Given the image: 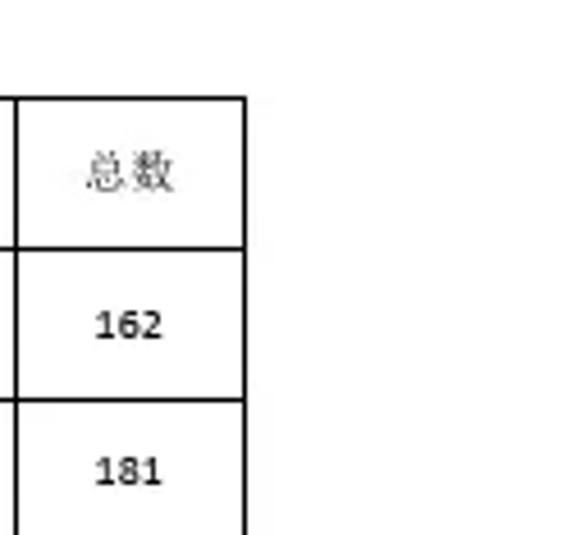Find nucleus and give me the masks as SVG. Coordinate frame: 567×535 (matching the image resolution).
<instances>
[{
    "mask_svg": "<svg viewBox=\"0 0 567 535\" xmlns=\"http://www.w3.org/2000/svg\"><path fill=\"white\" fill-rule=\"evenodd\" d=\"M14 535H243V403L14 399Z\"/></svg>",
    "mask_w": 567,
    "mask_h": 535,
    "instance_id": "1",
    "label": "nucleus"
},
{
    "mask_svg": "<svg viewBox=\"0 0 567 535\" xmlns=\"http://www.w3.org/2000/svg\"><path fill=\"white\" fill-rule=\"evenodd\" d=\"M0 535H14V399H0Z\"/></svg>",
    "mask_w": 567,
    "mask_h": 535,
    "instance_id": "2",
    "label": "nucleus"
},
{
    "mask_svg": "<svg viewBox=\"0 0 567 535\" xmlns=\"http://www.w3.org/2000/svg\"><path fill=\"white\" fill-rule=\"evenodd\" d=\"M101 339H105V348H142L147 339H161V330H156V320L152 316H137V311H128V316H115L111 326L101 330Z\"/></svg>",
    "mask_w": 567,
    "mask_h": 535,
    "instance_id": "3",
    "label": "nucleus"
}]
</instances>
